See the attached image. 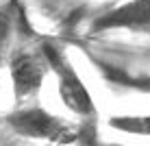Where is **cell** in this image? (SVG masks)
<instances>
[{"label":"cell","mask_w":150,"mask_h":146,"mask_svg":"<svg viewBox=\"0 0 150 146\" xmlns=\"http://www.w3.org/2000/svg\"><path fill=\"white\" fill-rule=\"evenodd\" d=\"M4 124L20 137L39 140L54 146H81L89 131L98 129V120H68L48 111L41 103L15 105L4 113Z\"/></svg>","instance_id":"1"},{"label":"cell","mask_w":150,"mask_h":146,"mask_svg":"<svg viewBox=\"0 0 150 146\" xmlns=\"http://www.w3.org/2000/svg\"><path fill=\"white\" fill-rule=\"evenodd\" d=\"M44 50L50 61V70L57 76V92H59V98L65 105V109L76 120H98L96 100L91 92L87 90L85 81L81 79V74L76 72L74 63L70 61L65 48L57 41L44 37Z\"/></svg>","instance_id":"2"},{"label":"cell","mask_w":150,"mask_h":146,"mask_svg":"<svg viewBox=\"0 0 150 146\" xmlns=\"http://www.w3.org/2000/svg\"><path fill=\"white\" fill-rule=\"evenodd\" d=\"M7 68L15 105H24V103L33 100L41 92V85L48 72H52L44 50V39H39L37 44H22L15 50H11L7 57Z\"/></svg>","instance_id":"3"},{"label":"cell","mask_w":150,"mask_h":146,"mask_svg":"<svg viewBox=\"0 0 150 146\" xmlns=\"http://www.w3.org/2000/svg\"><path fill=\"white\" fill-rule=\"evenodd\" d=\"M113 31L150 37V0H124L105 13H98L89 22L87 35H105Z\"/></svg>","instance_id":"4"},{"label":"cell","mask_w":150,"mask_h":146,"mask_svg":"<svg viewBox=\"0 0 150 146\" xmlns=\"http://www.w3.org/2000/svg\"><path fill=\"white\" fill-rule=\"evenodd\" d=\"M87 53L89 63L96 68V72L100 74V79L115 92H133V94H144L150 96V72H139V70H131V68H124L120 63H113V61L105 59V57L96 55V53Z\"/></svg>","instance_id":"5"},{"label":"cell","mask_w":150,"mask_h":146,"mask_svg":"<svg viewBox=\"0 0 150 146\" xmlns=\"http://www.w3.org/2000/svg\"><path fill=\"white\" fill-rule=\"evenodd\" d=\"M109 129L137 137H150V113H122L107 120Z\"/></svg>","instance_id":"6"}]
</instances>
